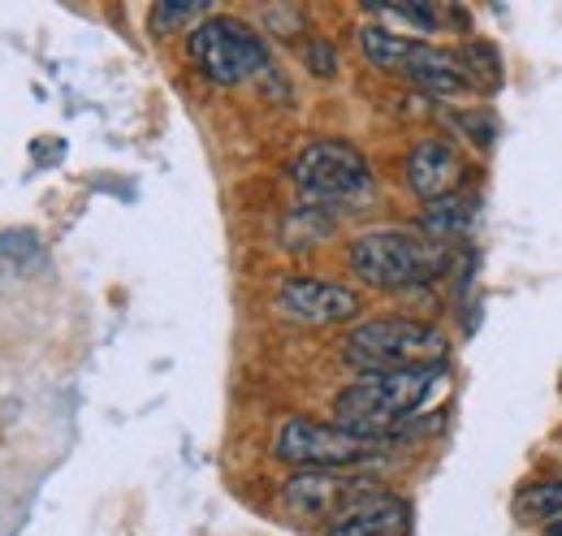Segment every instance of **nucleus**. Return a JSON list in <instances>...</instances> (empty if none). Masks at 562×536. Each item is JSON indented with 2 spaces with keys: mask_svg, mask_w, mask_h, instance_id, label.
<instances>
[{
  "mask_svg": "<svg viewBox=\"0 0 562 536\" xmlns=\"http://www.w3.org/2000/svg\"><path fill=\"white\" fill-rule=\"evenodd\" d=\"M407 528H412V506L398 493L363 489L325 524V536H407Z\"/></svg>",
  "mask_w": 562,
  "mask_h": 536,
  "instance_id": "11",
  "label": "nucleus"
},
{
  "mask_svg": "<svg viewBox=\"0 0 562 536\" xmlns=\"http://www.w3.org/2000/svg\"><path fill=\"white\" fill-rule=\"evenodd\" d=\"M454 62H459V69H463V78H468L472 91H481V96L502 91L506 66H502V53H497L493 44H485V40H468V44L454 48Z\"/></svg>",
  "mask_w": 562,
  "mask_h": 536,
  "instance_id": "13",
  "label": "nucleus"
},
{
  "mask_svg": "<svg viewBox=\"0 0 562 536\" xmlns=\"http://www.w3.org/2000/svg\"><path fill=\"white\" fill-rule=\"evenodd\" d=\"M273 308H278L285 321H299V325H342L355 321L363 299L355 294L351 286H338V281H316V277H285L273 294Z\"/></svg>",
  "mask_w": 562,
  "mask_h": 536,
  "instance_id": "8",
  "label": "nucleus"
},
{
  "mask_svg": "<svg viewBox=\"0 0 562 536\" xmlns=\"http://www.w3.org/2000/svg\"><path fill=\"white\" fill-rule=\"evenodd\" d=\"M515 511H519L524 524H541V528H550L554 520H562V480L524 484L519 498H515Z\"/></svg>",
  "mask_w": 562,
  "mask_h": 536,
  "instance_id": "15",
  "label": "nucleus"
},
{
  "mask_svg": "<svg viewBox=\"0 0 562 536\" xmlns=\"http://www.w3.org/2000/svg\"><path fill=\"white\" fill-rule=\"evenodd\" d=\"M372 18H390V22H403L420 35H432L441 31V9L437 4H368Z\"/></svg>",
  "mask_w": 562,
  "mask_h": 536,
  "instance_id": "17",
  "label": "nucleus"
},
{
  "mask_svg": "<svg viewBox=\"0 0 562 536\" xmlns=\"http://www.w3.org/2000/svg\"><path fill=\"white\" fill-rule=\"evenodd\" d=\"M450 122H454L459 131H468V138H472L476 147H493V138H497V122H493V113H485V109L450 113Z\"/></svg>",
  "mask_w": 562,
  "mask_h": 536,
  "instance_id": "19",
  "label": "nucleus"
},
{
  "mask_svg": "<svg viewBox=\"0 0 562 536\" xmlns=\"http://www.w3.org/2000/svg\"><path fill=\"white\" fill-rule=\"evenodd\" d=\"M476 212L481 200L472 191H459V196H446V200L428 203L420 216V234H428L432 243H450V238H463L472 225H476Z\"/></svg>",
  "mask_w": 562,
  "mask_h": 536,
  "instance_id": "12",
  "label": "nucleus"
},
{
  "mask_svg": "<svg viewBox=\"0 0 562 536\" xmlns=\"http://www.w3.org/2000/svg\"><path fill=\"white\" fill-rule=\"evenodd\" d=\"M385 442L376 437H363V433H351L342 424H321V420H307V415H290L281 420L278 437H273V455L290 468H329L342 471L355 468L363 459H372Z\"/></svg>",
  "mask_w": 562,
  "mask_h": 536,
  "instance_id": "7",
  "label": "nucleus"
},
{
  "mask_svg": "<svg viewBox=\"0 0 562 536\" xmlns=\"http://www.w3.org/2000/svg\"><path fill=\"white\" fill-rule=\"evenodd\" d=\"M359 48L363 57L385 74H403L407 82H416L420 91L437 96V100H454V96H468V78L454 62V53L446 48H432L424 40H412V35H398L390 26H359Z\"/></svg>",
  "mask_w": 562,
  "mask_h": 536,
  "instance_id": "5",
  "label": "nucleus"
},
{
  "mask_svg": "<svg viewBox=\"0 0 562 536\" xmlns=\"http://www.w3.org/2000/svg\"><path fill=\"white\" fill-rule=\"evenodd\" d=\"M546 536H562V520H554V524L546 528Z\"/></svg>",
  "mask_w": 562,
  "mask_h": 536,
  "instance_id": "21",
  "label": "nucleus"
},
{
  "mask_svg": "<svg viewBox=\"0 0 562 536\" xmlns=\"http://www.w3.org/2000/svg\"><path fill=\"white\" fill-rule=\"evenodd\" d=\"M290 182L312 208H359L372 196V165L347 138H316L294 156Z\"/></svg>",
  "mask_w": 562,
  "mask_h": 536,
  "instance_id": "4",
  "label": "nucleus"
},
{
  "mask_svg": "<svg viewBox=\"0 0 562 536\" xmlns=\"http://www.w3.org/2000/svg\"><path fill=\"white\" fill-rule=\"evenodd\" d=\"M347 265L376 290H424L446 277L450 252L420 230H363L351 238Z\"/></svg>",
  "mask_w": 562,
  "mask_h": 536,
  "instance_id": "2",
  "label": "nucleus"
},
{
  "mask_svg": "<svg viewBox=\"0 0 562 536\" xmlns=\"http://www.w3.org/2000/svg\"><path fill=\"white\" fill-rule=\"evenodd\" d=\"M342 359L359 377L368 372H403V368H424V364H441L446 359V334L407 321V316H381L368 321L347 334L342 342Z\"/></svg>",
  "mask_w": 562,
  "mask_h": 536,
  "instance_id": "3",
  "label": "nucleus"
},
{
  "mask_svg": "<svg viewBox=\"0 0 562 536\" xmlns=\"http://www.w3.org/2000/svg\"><path fill=\"white\" fill-rule=\"evenodd\" d=\"M187 57L209 82L238 87V82H247V78L269 69V44L260 40L256 26H247L238 18H225V13H212L209 22H200L191 31Z\"/></svg>",
  "mask_w": 562,
  "mask_h": 536,
  "instance_id": "6",
  "label": "nucleus"
},
{
  "mask_svg": "<svg viewBox=\"0 0 562 536\" xmlns=\"http://www.w3.org/2000/svg\"><path fill=\"white\" fill-rule=\"evenodd\" d=\"M44 256V243L35 230H4L0 234V268H26Z\"/></svg>",
  "mask_w": 562,
  "mask_h": 536,
  "instance_id": "18",
  "label": "nucleus"
},
{
  "mask_svg": "<svg viewBox=\"0 0 562 536\" xmlns=\"http://www.w3.org/2000/svg\"><path fill=\"white\" fill-rule=\"evenodd\" d=\"M329 234H334V221L325 216V208H312V203H299V208L285 216V225H281V243H285L290 252H312V247H321Z\"/></svg>",
  "mask_w": 562,
  "mask_h": 536,
  "instance_id": "14",
  "label": "nucleus"
},
{
  "mask_svg": "<svg viewBox=\"0 0 562 536\" xmlns=\"http://www.w3.org/2000/svg\"><path fill=\"white\" fill-rule=\"evenodd\" d=\"M359 493H363V480L359 476L329 471V468H303V471H290L281 480V506L290 515H303V520H334Z\"/></svg>",
  "mask_w": 562,
  "mask_h": 536,
  "instance_id": "9",
  "label": "nucleus"
},
{
  "mask_svg": "<svg viewBox=\"0 0 562 536\" xmlns=\"http://www.w3.org/2000/svg\"><path fill=\"white\" fill-rule=\"evenodd\" d=\"M307 66H312V74L329 78V74L338 69V53H334L329 44H312V48H307Z\"/></svg>",
  "mask_w": 562,
  "mask_h": 536,
  "instance_id": "20",
  "label": "nucleus"
},
{
  "mask_svg": "<svg viewBox=\"0 0 562 536\" xmlns=\"http://www.w3.org/2000/svg\"><path fill=\"white\" fill-rule=\"evenodd\" d=\"M403 169H407V187H412L424 203L459 196V187H463V178H468V160H463V152H459L450 138H441V134L420 138V143L407 152Z\"/></svg>",
  "mask_w": 562,
  "mask_h": 536,
  "instance_id": "10",
  "label": "nucleus"
},
{
  "mask_svg": "<svg viewBox=\"0 0 562 536\" xmlns=\"http://www.w3.org/2000/svg\"><path fill=\"white\" fill-rule=\"evenodd\" d=\"M437 386H441V364L403 368V372H368L334 399V424L376 442H394L398 424L412 420L432 399Z\"/></svg>",
  "mask_w": 562,
  "mask_h": 536,
  "instance_id": "1",
  "label": "nucleus"
},
{
  "mask_svg": "<svg viewBox=\"0 0 562 536\" xmlns=\"http://www.w3.org/2000/svg\"><path fill=\"white\" fill-rule=\"evenodd\" d=\"M212 18V4H156L151 9V35H173V31H195Z\"/></svg>",
  "mask_w": 562,
  "mask_h": 536,
  "instance_id": "16",
  "label": "nucleus"
}]
</instances>
